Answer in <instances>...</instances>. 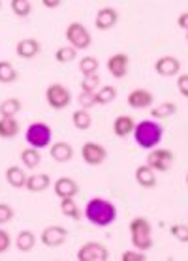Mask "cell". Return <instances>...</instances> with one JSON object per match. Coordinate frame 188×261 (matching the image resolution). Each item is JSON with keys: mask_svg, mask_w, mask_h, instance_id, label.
Segmentation results:
<instances>
[{"mask_svg": "<svg viewBox=\"0 0 188 261\" xmlns=\"http://www.w3.org/2000/svg\"><path fill=\"white\" fill-rule=\"evenodd\" d=\"M85 216L96 227H106L117 220V207L107 199L94 197L85 207Z\"/></svg>", "mask_w": 188, "mask_h": 261, "instance_id": "6da1fadb", "label": "cell"}, {"mask_svg": "<svg viewBox=\"0 0 188 261\" xmlns=\"http://www.w3.org/2000/svg\"><path fill=\"white\" fill-rule=\"evenodd\" d=\"M162 136H164V128L154 122V120H139L135 122L134 128V141L139 145L141 148H154L162 141Z\"/></svg>", "mask_w": 188, "mask_h": 261, "instance_id": "7a4b0ae2", "label": "cell"}, {"mask_svg": "<svg viewBox=\"0 0 188 261\" xmlns=\"http://www.w3.org/2000/svg\"><path fill=\"white\" fill-rule=\"evenodd\" d=\"M130 241L135 250L147 252L153 248V226L145 216H137L130 222Z\"/></svg>", "mask_w": 188, "mask_h": 261, "instance_id": "3957f363", "label": "cell"}, {"mask_svg": "<svg viewBox=\"0 0 188 261\" xmlns=\"http://www.w3.org/2000/svg\"><path fill=\"white\" fill-rule=\"evenodd\" d=\"M51 137H53V132H51V128H49L45 122H34V124H30L29 128H27V134H25L27 143L34 148L49 147Z\"/></svg>", "mask_w": 188, "mask_h": 261, "instance_id": "277c9868", "label": "cell"}, {"mask_svg": "<svg viewBox=\"0 0 188 261\" xmlns=\"http://www.w3.org/2000/svg\"><path fill=\"white\" fill-rule=\"evenodd\" d=\"M66 40L74 49H88L92 43L90 32L81 23H70L66 29Z\"/></svg>", "mask_w": 188, "mask_h": 261, "instance_id": "5b68a950", "label": "cell"}, {"mask_svg": "<svg viewBox=\"0 0 188 261\" xmlns=\"http://www.w3.org/2000/svg\"><path fill=\"white\" fill-rule=\"evenodd\" d=\"M45 100H47V103H49V107H53V109L60 111V109H66V107L70 106L72 94L64 85L53 83V85H49V87H47Z\"/></svg>", "mask_w": 188, "mask_h": 261, "instance_id": "8992f818", "label": "cell"}, {"mask_svg": "<svg viewBox=\"0 0 188 261\" xmlns=\"http://www.w3.org/2000/svg\"><path fill=\"white\" fill-rule=\"evenodd\" d=\"M173 152L170 148H154L147 154V166H151L154 171L166 173L171 169V164H173Z\"/></svg>", "mask_w": 188, "mask_h": 261, "instance_id": "52a82bcc", "label": "cell"}, {"mask_svg": "<svg viewBox=\"0 0 188 261\" xmlns=\"http://www.w3.org/2000/svg\"><path fill=\"white\" fill-rule=\"evenodd\" d=\"M81 156H83V160H85L87 166L96 167V166H102V164L106 162L107 150H106L104 145H100V143L87 141L81 147Z\"/></svg>", "mask_w": 188, "mask_h": 261, "instance_id": "ba28073f", "label": "cell"}, {"mask_svg": "<svg viewBox=\"0 0 188 261\" xmlns=\"http://www.w3.org/2000/svg\"><path fill=\"white\" fill-rule=\"evenodd\" d=\"M109 259V250L102 243H85L77 250V261H106Z\"/></svg>", "mask_w": 188, "mask_h": 261, "instance_id": "9c48e42d", "label": "cell"}, {"mask_svg": "<svg viewBox=\"0 0 188 261\" xmlns=\"http://www.w3.org/2000/svg\"><path fill=\"white\" fill-rule=\"evenodd\" d=\"M66 237H68V231L62 226H49L41 231L40 241L49 248H57V246L66 243Z\"/></svg>", "mask_w": 188, "mask_h": 261, "instance_id": "30bf717a", "label": "cell"}, {"mask_svg": "<svg viewBox=\"0 0 188 261\" xmlns=\"http://www.w3.org/2000/svg\"><path fill=\"white\" fill-rule=\"evenodd\" d=\"M154 70H156V73L162 75V77H173V75H177V73L181 71V62H179V59H175V57L166 55V57H160V59L154 62Z\"/></svg>", "mask_w": 188, "mask_h": 261, "instance_id": "8fae6325", "label": "cell"}, {"mask_svg": "<svg viewBox=\"0 0 188 261\" xmlns=\"http://www.w3.org/2000/svg\"><path fill=\"white\" fill-rule=\"evenodd\" d=\"M128 55L126 53H115L107 60V70L115 79H123L128 73Z\"/></svg>", "mask_w": 188, "mask_h": 261, "instance_id": "7c38bea8", "label": "cell"}, {"mask_svg": "<svg viewBox=\"0 0 188 261\" xmlns=\"http://www.w3.org/2000/svg\"><path fill=\"white\" fill-rule=\"evenodd\" d=\"M55 196L59 199H64V197H76L77 192H79V186L74 178L70 177H60L59 180H55Z\"/></svg>", "mask_w": 188, "mask_h": 261, "instance_id": "4fadbf2b", "label": "cell"}, {"mask_svg": "<svg viewBox=\"0 0 188 261\" xmlns=\"http://www.w3.org/2000/svg\"><path fill=\"white\" fill-rule=\"evenodd\" d=\"M119 21V12L115 8H102L100 12L96 13V19H94V24L98 30H109L113 29Z\"/></svg>", "mask_w": 188, "mask_h": 261, "instance_id": "5bb4252c", "label": "cell"}, {"mask_svg": "<svg viewBox=\"0 0 188 261\" xmlns=\"http://www.w3.org/2000/svg\"><path fill=\"white\" fill-rule=\"evenodd\" d=\"M126 101H128V106L134 107V109H145V107L153 106L154 96L151 94L147 89H135L128 94Z\"/></svg>", "mask_w": 188, "mask_h": 261, "instance_id": "9a60e30c", "label": "cell"}, {"mask_svg": "<svg viewBox=\"0 0 188 261\" xmlns=\"http://www.w3.org/2000/svg\"><path fill=\"white\" fill-rule=\"evenodd\" d=\"M49 154H51V158H53L55 162H59V164H66V162H70L72 158H74V147L66 141H57V143L51 145Z\"/></svg>", "mask_w": 188, "mask_h": 261, "instance_id": "2e32d148", "label": "cell"}, {"mask_svg": "<svg viewBox=\"0 0 188 261\" xmlns=\"http://www.w3.org/2000/svg\"><path fill=\"white\" fill-rule=\"evenodd\" d=\"M134 128H135V120L130 115H119L117 119H115V122H113V132H115L117 137H126L130 134H134Z\"/></svg>", "mask_w": 188, "mask_h": 261, "instance_id": "e0dca14e", "label": "cell"}, {"mask_svg": "<svg viewBox=\"0 0 188 261\" xmlns=\"http://www.w3.org/2000/svg\"><path fill=\"white\" fill-rule=\"evenodd\" d=\"M15 53L21 57V59H34L36 55L40 53V42L34 40V38H25L21 42L17 43V47H15Z\"/></svg>", "mask_w": 188, "mask_h": 261, "instance_id": "ac0fdd59", "label": "cell"}, {"mask_svg": "<svg viewBox=\"0 0 188 261\" xmlns=\"http://www.w3.org/2000/svg\"><path fill=\"white\" fill-rule=\"evenodd\" d=\"M49 184H51L49 175H45V173H34V175H30V177L27 178L25 188L29 192H32V194H40V192L49 188Z\"/></svg>", "mask_w": 188, "mask_h": 261, "instance_id": "d6986e66", "label": "cell"}, {"mask_svg": "<svg viewBox=\"0 0 188 261\" xmlns=\"http://www.w3.org/2000/svg\"><path fill=\"white\" fill-rule=\"evenodd\" d=\"M135 182L143 188H154L156 186V175L151 166H139L135 169Z\"/></svg>", "mask_w": 188, "mask_h": 261, "instance_id": "ffe728a7", "label": "cell"}, {"mask_svg": "<svg viewBox=\"0 0 188 261\" xmlns=\"http://www.w3.org/2000/svg\"><path fill=\"white\" fill-rule=\"evenodd\" d=\"M27 173L25 169H21L19 166H10L6 169V180L8 184L12 186V188H25V184H27Z\"/></svg>", "mask_w": 188, "mask_h": 261, "instance_id": "44dd1931", "label": "cell"}, {"mask_svg": "<svg viewBox=\"0 0 188 261\" xmlns=\"http://www.w3.org/2000/svg\"><path fill=\"white\" fill-rule=\"evenodd\" d=\"M19 134V122L15 117H2L0 119V137L2 139H12Z\"/></svg>", "mask_w": 188, "mask_h": 261, "instance_id": "7402d4cb", "label": "cell"}, {"mask_svg": "<svg viewBox=\"0 0 188 261\" xmlns=\"http://www.w3.org/2000/svg\"><path fill=\"white\" fill-rule=\"evenodd\" d=\"M36 235L29 229H25V231H19L17 239H15V246H17L19 252H30V250L36 246Z\"/></svg>", "mask_w": 188, "mask_h": 261, "instance_id": "603a6c76", "label": "cell"}, {"mask_svg": "<svg viewBox=\"0 0 188 261\" xmlns=\"http://www.w3.org/2000/svg\"><path fill=\"white\" fill-rule=\"evenodd\" d=\"M175 113H177V106L173 101H164V103H160V106L151 109V117L156 120L170 119V117H173Z\"/></svg>", "mask_w": 188, "mask_h": 261, "instance_id": "cb8c5ba5", "label": "cell"}, {"mask_svg": "<svg viewBox=\"0 0 188 261\" xmlns=\"http://www.w3.org/2000/svg\"><path fill=\"white\" fill-rule=\"evenodd\" d=\"M72 122H74V126H76L77 130H88L90 126H92V117H90V113H88V109H77V111H74V115H72Z\"/></svg>", "mask_w": 188, "mask_h": 261, "instance_id": "d4e9b609", "label": "cell"}, {"mask_svg": "<svg viewBox=\"0 0 188 261\" xmlns=\"http://www.w3.org/2000/svg\"><path fill=\"white\" fill-rule=\"evenodd\" d=\"M21 162H23V166L27 167V169H34V167H38L41 162L40 150L34 147L25 148L23 152H21Z\"/></svg>", "mask_w": 188, "mask_h": 261, "instance_id": "484cf974", "label": "cell"}, {"mask_svg": "<svg viewBox=\"0 0 188 261\" xmlns=\"http://www.w3.org/2000/svg\"><path fill=\"white\" fill-rule=\"evenodd\" d=\"M17 77H19V73H17V70L13 68L12 62L2 60V62H0V83L10 85V83H13V81H17Z\"/></svg>", "mask_w": 188, "mask_h": 261, "instance_id": "4316f807", "label": "cell"}, {"mask_svg": "<svg viewBox=\"0 0 188 261\" xmlns=\"http://www.w3.org/2000/svg\"><path fill=\"white\" fill-rule=\"evenodd\" d=\"M60 213L72 220L81 218V211H79V207H77V203L74 201V197H64V199H60Z\"/></svg>", "mask_w": 188, "mask_h": 261, "instance_id": "83f0119b", "label": "cell"}, {"mask_svg": "<svg viewBox=\"0 0 188 261\" xmlns=\"http://www.w3.org/2000/svg\"><path fill=\"white\" fill-rule=\"evenodd\" d=\"M115 98H117V89L111 87V85H106V87H102V89L96 90V106L111 103Z\"/></svg>", "mask_w": 188, "mask_h": 261, "instance_id": "f1b7e54d", "label": "cell"}, {"mask_svg": "<svg viewBox=\"0 0 188 261\" xmlns=\"http://www.w3.org/2000/svg\"><path fill=\"white\" fill-rule=\"evenodd\" d=\"M21 111V101L17 98H8L0 103V115L2 117H15Z\"/></svg>", "mask_w": 188, "mask_h": 261, "instance_id": "f546056e", "label": "cell"}, {"mask_svg": "<svg viewBox=\"0 0 188 261\" xmlns=\"http://www.w3.org/2000/svg\"><path fill=\"white\" fill-rule=\"evenodd\" d=\"M76 55H77V49H74L72 45H62V47L57 49L55 60L60 62V64H68L72 60H76Z\"/></svg>", "mask_w": 188, "mask_h": 261, "instance_id": "4dcf8cb0", "label": "cell"}, {"mask_svg": "<svg viewBox=\"0 0 188 261\" xmlns=\"http://www.w3.org/2000/svg\"><path fill=\"white\" fill-rule=\"evenodd\" d=\"M98 66H100V62H98V59L96 57H83L81 60H79V71H81L83 75H90V73H96V70H98Z\"/></svg>", "mask_w": 188, "mask_h": 261, "instance_id": "1f68e13d", "label": "cell"}, {"mask_svg": "<svg viewBox=\"0 0 188 261\" xmlns=\"http://www.w3.org/2000/svg\"><path fill=\"white\" fill-rule=\"evenodd\" d=\"M10 6H12V12L15 13L17 17H29L30 12H32L30 0H12Z\"/></svg>", "mask_w": 188, "mask_h": 261, "instance_id": "d6a6232c", "label": "cell"}, {"mask_svg": "<svg viewBox=\"0 0 188 261\" xmlns=\"http://www.w3.org/2000/svg\"><path fill=\"white\" fill-rule=\"evenodd\" d=\"M77 101H79V106H81L83 109H92V107H96V92L81 90V92H79V98H77Z\"/></svg>", "mask_w": 188, "mask_h": 261, "instance_id": "836d02e7", "label": "cell"}, {"mask_svg": "<svg viewBox=\"0 0 188 261\" xmlns=\"http://www.w3.org/2000/svg\"><path fill=\"white\" fill-rule=\"evenodd\" d=\"M100 87V75L96 73H90V75H85L81 81V90H88V92H96Z\"/></svg>", "mask_w": 188, "mask_h": 261, "instance_id": "e575fe53", "label": "cell"}, {"mask_svg": "<svg viewBox=\"0 0 188 261\" xmlns=\"http://www.w3.org/2000/svg\"><path fill=\"white\" fill-rule=\"evenodd\" d=\"M170 233L179 243H188V226H184V224H173L170 227Z\"/></svg>", "mask_w": 188, "mask_h": 261, "instance_id": "d590c367", "label": "cell"}, {"mask_svg": "<svg viewBox=\"0 0 188 261\" xmlns=\"http://www.w3.org/2000/svg\"><path fill=\"white\" fill-rule=\"evenodd\" d=\"M13 208L8 205V203H0V226H4L8 222L13 220Z\"/></svg>", "mask_w": 188, "mask_h": 261, "instance_id": "8d00e7d4", "label": "cell"}, {"mask_svg": "<svg viewBox=\"0 0 188 261\" xmlns=\"http://www.w3.org/2000/svg\"><path fill=\"white\" fill-rule=\"evenodd\" d=\"M147 257H145V254L141 252V250H128V252H124L123 255H121V261H145Z\"/></svg>", "mask_w": 188, "mask_h": 261, "instance_id": "74e56055", "label": "cell"}, {"mask_svg": "<svg viewBox=\"0 0 188 261\" xmlns=\"http://www.w3.org/2000/svg\"><path fill=\"white\" fill-rule=\"evenodd\" d=\"M177 90H179V94L188 98V73H182L177 77Z\"/></svg>", "mask_w": 188, "mask_h": 261, "instance_id": "f35d334b", "label": "cell"}, {"mask_svg": "<svg viewBox=\"0 0 188 261\" xmlns=\"http://www.w3.org/2000/svg\"><path fill=\"white\" fill-rule=\"evenodd\" d=\"M10 246H12V237H10V233L4 231V229H0V254L8 252Z\"/></svg>", "mask_w": 188, "mask_h": 261, "instance_id": "ab89813d", "label": "cell"}, {"mask_svg": "<svg viewBox=\"0 0 188 261\" xmlns=\"http://www.w3.org/2000/svg\"><path fill=\"white\" fill-rule=\"evenodd\" d=\"M177 24H179V29L186 30V32H188V12L181 13V15L177 17Z\"/></svg>", "mask_w": 188, "mask_h": 261, "instance_id": "60d3db41", "label": "cell"}, {"mask_svg": "<svg viewBox=\"0 0 188 261\" xmlns=\"http://www.w3.org/2000/svg\"><path fill=\"white\" fill-rule=\"evenodd\" d=\"M60 2H62V0H41V4H43L45 8H49V10H53V8H59Z\"/></svg>", "mask_w": 188, "mask_h": 261, "instance_id": "b9f144b4", "label": "cell"}, {"mask_svg": "<svg viewBox=\"0 0 188 261\" xmlns=\"http://www.w3.org/2000/svg\"><path fill=\"white\" fill-rule=\"evenodd\" d=\"M186 184H188V173H186Z\"/></svg>", "mask_w": 188, "mask_h": 261, "instance_id": "7bdbcfd3", "label": "cell"}, {"mask_svg": "<svg viewBox=\"0 0 188 261\" xmlns=\"http://www.w3.org/2000/svg\"><path fill=\"white\" fill-rule=\"evenodd\" d=\"M0 8H2V0H0Z\"/></svg>", "mask_w": 188, "mask_h": 261, "instance_id": "ee69618b", "label": "cell"}, {"mask_svg": "<svg viewBox=\"0 0 188 261\" xmlns=\"http://www.w3.org/2000/svg\"><path fill=\"white\" fill-rule=\"evenodd\" d=\"M186 42H188V32H186Z\"/></svg>", "mask_w": 188, "mask_h": 261, "instance_id": "f6af8a7d", "label": "cell"}]
</instances>
